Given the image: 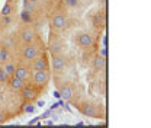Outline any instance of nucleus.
I'll list each match as a JSON object with an SVG mask.
<instances>
[{"label": "nucleus", "instance_id": "nucleus-1", "mask_svg": "<svg viewBox=\"0 0 151 128\" xmlns=\"http://www.w3.org/2000/svg\"><path fill=\"white\" fill-rule=\"evenodd\" d=\"M22 55H23L25 60H34L35 57L39 55V47H38L37 44H34V42L25 44V48H23Z\"/></svg>", "mask_w": 151, "mask_h": 128}, {"label": "nucleus", "instance_id": "nucleus-2", "mask_svg": "<svg viewBox=\"0 0 151 128\" xmlns=\"http://www.w3.org/2000/svg\"><path fill=\"white\" fill-rule=\"evenodd\" d=\"M77 44H78L81 48H90V47L93 45V37H92L89 32H86V31L78 32V34H77Z\"/></svg>", "mask_w": 151, "mask_h": 128}, {"label": "nucleus", "instance_id": "nucleus-3", "mask_svg": "<svg viewBox=\"0 0 151 128\" xmlns=\"http://www.w3.org/2000/svg\"><path fill=\"white\" fill-rule=\"evenodd\" d=\"M65 67H67V58H65L64 55L63 54L52 55V70H54L55 73L63 72Z\"/></svg>", "mask_w": 151, "mask_h": 128}, {"label": "nucleus", "instance_id": "nucleus-4", "mask_svg": "<svg viewBox=\"0 0 151 128\" xmlns=\"http://www.w3.org/2000/svg\"><path fill=\"white\" fill-rule=\"evenodd\" d=\"M32 80H34V83L38 85V86L47 85L48 80H50L48 70H37V72H34V74H32Z\"/></svg>", "mask_w": 151, "mask_h": 128}, {"label": "nucleus", "instance_id": "nucleus-5", "mask_svg": "<svg viewBox=\"0 0 151 128\" xmlns=\"http://www.w3.org/2000/svg\"><path fill=\"white\" fill-rule=\"evenodd\" d=\"M35 31L31 28V26H26V28H23L22 31H20V41L23 42V44H31V42H34L35 41Z\"/></svg>", "mask_w": 151, "mask_h": 128}, {"label": "nucleus", "instance_id": "nucleus-6", "mask_svg": "<svg viewBox=\"0 0 151 128\" xmlns=\"http://www.w3.org/2000/svg\"><path fill=\"white\" fill-rule=\"evenodd\" d=\"M67 25H68V19L65 15H61V13H57L51 20V26L54 29H64Z\"/></svg>", "mask_w": 151, "mask_h": 128}, {"label": "nucleus", "instance_id": "nucleus-7", "mask_svg": "<svg viewBox=\"0 0 151 128\" xmlns=\"http://www.w3.org/2000/svg\"><path fill=\"white\" fill-rule=\"evenodd\" d=\"M48 60L44 57V55H38L34 58V63H32V70L37 72V70H48Z\"/></svg>", "mask_w": 151, "mask_h": 128}, {"label": "nucleus", "instance_id": "nucleus-8", "mask_svg": "<svg viewBox=\"0 0 151 128\" xmlns=\"http://www.w3.org/2000/svg\"><path fill=\"white\" fill-rule=\"evenodd\" d=\"M60 95H61V99L70 101V99L74 96V89H73L70 85H63L61 89H60Z\"/></svg>", "mask_w": 151, "mask_h": 128}, {"label": "nucleus", "instance_id": "nucleus-9", "mask_svg": "<svg viewBox=\"0 0 151 128\" xmlns=\"http://www.w3.org/2000/svg\"><path fill=\"white\" fill-rule=\"evenodd\" d=\"M29 74H31V72H29L28 67H25V66H18V67L15 69V73L12 74V76H16V77H19V79H22V80L26 82V79H29Z\"/></svg>", "mask_w": 151, "mask_h": 128}, {"label": "nucleus", "instance_id": "nucleus-10", "mask_svg": "<svg viewBox=\"0 0 151 128\" xmlns=\"http://www.w3.org/2000/svg\"><path fill=\"white\" fill-rule=\"evenodd\" d=\"M20 95H22V98L25 99V101H32V99H35V96H37V92L34 90L31 86H23L22 89H20Z\"/></svg>", "mask_w": 151, "mask_h": 128}, {"label": "nucleus", "instance_id": "nucleus-11", "mask_svg": "<svg viewBox=\"0 0 151 128\" xmlns=\"http://www.w3.org/2000/svg\"><path fill=\"white\" fill-rule=\"evenodd\" d=\"M106 67V57H102V55H96L93 58V69L96 72H100Z\"/></svg>", "mask_w": 151, "mask_h": 128}, {"label": "nucleus", "instance_id": "nucleus-12", "mask_svg": "<svg viewBox=\"0 0 151 128\" xmlns=\"http://www.w3.org/2000/svg\"><path fill=\"white\" fill-rule=\"evenodd\" d=\"M61 42L60 41H57V39H50V44H48V50H50V53L51 55H57V54H61Z\"/></svg>", "mask_w": 151, "mask_h": 128}, {"label": "nucleus", "instance_id": "nucleus-13", "mask_svg": "<svg viewBox=\"0 0 151 128\" xmlns=\"http://www.w3.org/2000/svg\"><path fill=\"white\" fill-rule=\"evenodd\" d=\"M9 85H10V88L13 90H20L25 86V80L19 79L16 76H12V77H9Z\"/></svg>", "mask_w": 151, "mask_h": 128}, {"label": "nucleus", "instance_id": "nucleus-14", "mask_svg": "<svg viewBox=\"0 0 151 128\" xmlns=\"http://www.w3.org/2000/svg\"><path fill=\"white\" fill-rule=\"evenodd\" d=\"M9 58H10L9 48L6 45H0V66H3L4 63H7Z\"/></svg>", "mask_w": 151, "mask_h": 128}, {"label": "nucleus", "instance_id": "nucleus-15", "mask_svg": "<svg viewBox=\"0 0 151 128\" xmlns=\"http://www.w3.org/2000/svg\"><path fill=\"white\" fill-rule=\"evenodd\" d=\"M83 114L86 115V116H90V118H93V116H97V111H96V106L92 105V103H86L84 106H83Z\"/></svg>", "mask_w": 151, "mask_h": 128}, {"label": "nucleus", "instance_id": "nucleus-16", "mask_svg": "<svg viewBox=\"0 0 151 128\" xmlns=\"http://www.w3.org/2000/svg\"><path fill=\"white\" fill-rule=\"evenodd\" d=\"M37 3H32V1H29V0H23V10H26V12H29V13H35L37 12Z\"/></svg>", "mask_w": 151, "mask_h": 128}, {"label": "nucleus", "instance_id": "nucleus-17", "mask_svg": "<svg viewBox=\"0 0 151 128\" xmlns=\"http://www.w3.org/2000/svg\"><path fill=\"white\" fill-rule=\"evenodd\" d=\"M92 22H93V26L94 28H99V26H103L105 25V16L102 15V13H96L92 19Z\"/></svg>", "mask_w": 151, "mask_h": 128}, {"label": "nucleus", "instance_id": "nucleus-18", "mask_svg": "<svg viewBox=\"0 0 151 128\" xmlns=\"http://www.w3.org/2000/svg\"><path fill=\"white\" fill-rule=\"evenodd\" d=\"M20 19H22V22H25V23H32V22H34L32 13H29V12H26V10H22Z\"/></svg>", "mask_w": 151, "mask_h": 128}, {"label": "nucleus", "instance_id": "nucleus-19", "mask_svg": "<svg viewBox=\"0 0 151 128\" xmlns=\"http://www.w3.org/2000/svg\"><path fill=\"white\" fill-rule=\"evenodd\" d=\"M1 67L6 70V73L9 74V76H12V74L15 73V69H16V66H15V64H12V63H4Z\"/></svg>", "mask_w": 151, "mask_h": 128}, {"label": "nucleus", "instance_id": "nucleus-20", "mask_svg": "<svg viewBox=\"0 0 151 128\" xmlns=\"http://www.w3.org/2000/svg\"><path fill=\"white\" fill-rule=\"evenodd\" d=\"M12 12H13L12 3H6V4L3 6V9H1V15H3V16H4V15H12Z\"/></svg>", "mask_w": 151, "mask_h": 128}, {"label": "nucleus", "instance_id": "nucleus-21", "mask_svg": "<svg viewBox=\"0 0 151 128\" xmlns=\"http://www.w3.org/2000/svg\"><path fill=\"white\" fill-rule=\"evenodd\" d=\"M9 74L6 73V70L3 69V67H0V82L1 83H6V82H9Z\"/></svg>", "mask_w": 151, "mask_h": 128}, {"label": "nucleus", "instance_id": "nucleus-22", "mask_svg": "<svg viewBox=\"0 0 151 128\" xmlns=\"http://www.w3.org/2000/svg\"><path fill=\"white\" fill-rule=\"evenodd\" d=\"M37 109V106L35 105H32V103H26L25 106H23V111L26 112V114H34Z\"/></svg>", "mask_w": 151, "mask_h": 128}, {"label": "nucleus", "instance_id": "nucleus-23", "mask_svg": "<svg viewBox=\"0 0 151 128\" xmlns=\"http://www.w3.org/2000/svg\"><path fill=\"white\" fill-rule=\"evenodd\" d=\"M64 4L67 6V7H77L78 6V0H64Z\"/></svg>", "mask_w": 151, "mask_h": 128}, {"label": "nucleus", "instance_id": "nucleus-24", "mask_svg": "<svg viewBox=\"0 0 151 128\" xmlns=\"http://www.w3.org/2000/svg\"><path fill=\"white\" fill-rule=\"evenodd\" d=\"M12 23V18H10V15H4L3 16V19H1V25H10Z\"/></svg>", "mask_w": 151, "mask_h": 128}, {"label": "nucleus", "instance_id": "nucleus-25", "mask_svg": "<svg viewBox=\"0 0 151 128\" xmlns=\"http://www.w3.org/2000/svg\"><path fill=\"white\" fill-rule=\"evenodd\" d=\"M6 119H7V115H6V112L0 109V124H3Z\"/></svg>", "mask_w": 151, "mask_h": 128}, {"label": "nucleus", "instance_id": "nucleus-26", "mask_svg": "<svg viewBox=\"0 0 151 128\" xmlns=\"http://www.w3.org/2000/svg\"><path fill=\"white\" fill-rule=\"evenodd\" d=\"M51 115H52V111H51V109L45 111V112H44V114L41 115V119H45V118H50Z\"/></svg>", "mask_w": 151, "mask_h": 128}, {"label": "nucleus", "instance_id": "nucleus-27", "mask_svg": "<svg viewBox=\"0 0 151 128\" xmlns=\"http://www.w3.org/2000/svg\"><path fill=\"white\" fill-rule=\"evenodd\" d=\"M39 121H41V115H39V116H35L34 119H31V121H29V125H34V124H38Z\"/></svg>", "mask_w": 151, "mask_h": 128}, {"label": "nucleus", "instance_id": "nucleus-28", "mask_svg": "<svg viewBox=\"0 0 151 128\" xmlns=\"http://www.w3.org/2000/svg\"><path fill=\"white\" fill-rule=\"evenodd\" d=\"M35 106H37V108H44V106H45V101H44V99H39Z\"/></svg>", "mask_w": 151, "mask_h": 128}, {"label": "nucleus", "instance_id": "nucleus-29", "mask_svg": "<svg viewBox=\"0 0 151 128\" xmlns=\"http://www.w3.org/2000/svg\"><path fill=\"white\" fill-rule=\"evenodd\" d=\"M100 55H102V57H108V50H106V47H103V48L100 50Z\"/></svg>", "mask_w": 151, "mask_h": 128}, {"label": "nucleus", "instance_id": "nucleus-30", "mask_svg": "<svg viewBox=\"0 0 151 128\" xmlns=\"http://www.w3.org/2000/svg\"><path fill=\"white\" fill-rule=\"evenodd\" d=\"M58 108H60V103H58V102L52 103V105L50 106V109H51V111H55V109H58Z\"/></svg>", "mask_w": 151, "mask_h": 128}, {"label": "nucleus", "instance_id": "nucleus-31", "mask_svg": "<svg viewBox=\"0 0 151 128\" xmlns=\"http://www.w3.org/2000/svg\"><path fill=\"white\" fill-rule=\"evenodd\" d=\"M52 96H54L55 99H60V98H61V95H60V90H54V92H52Z\"/></svg>", "mask_w": 151, "mask_h": 128}, {"label": "nucleus", "instance_id": "nucleus-32", "mask_svg": "<svg viewBox=\"0 0 151 128\" xmlns=\"http://www.w3.org/2000/svg\"><path fill=\"white\" fill-rule=\"evenodd\" d=\"M45 124H47V125H54V121H47Z\"/></svg>", "mask_w": 151, "mask_h": 128}, {"label": "nucleus", "instance_id": "nucleus-33", "mask_svg": "<svg viewBox=\"0 0 151 128\" xmlns=\"http://www.w3.org/2000/svg\"><path fill=\"white\" fill-rule=\"evenodd\" d=\"M29 1H32V3H37V4L39 3V0H29Z\"/></svg>", "mask_w": 151, "mask_h": 128}, {"label": "nucleus", "instance_id": "nucleus-34", "mask_svg": "<svg viewBox=\"0 0 151 128\" xmlns=\"http://www.w3.org/2000/svg\"><path fill=\"white\" fill-rule=\"evenodd\" d=\"M6 3H13V0H6Z\"/></svg>", "mask_w": 151, "mask_h": 128}, {"label": "nucleus", "instance_id": "nucleus-35", "mask_svg": "<svg viewBox=\"0 0 151 128\" xmlns=\"http://www.w3.org/2000/svg\"><path fill=\"white\" fill-rule=\"evenodd\" d=\"M0 25H1V23H0Z\"/></svg>", "mask_w": 151, "mask_h": 128}]
</instances>
